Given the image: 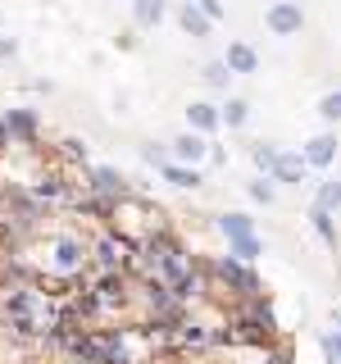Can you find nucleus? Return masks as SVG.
<instances>
[{"label":"nucleus","mask_w":341,"mask_h":364,"mask_svg":"<svg viewBox=\"0 0 341 364\" xmlns=\"http://www.w3.org/2000/svg\"><path fill=\"white\" fill-rule=\"evenodd\" d=\"M82 191H96V196H109V200H123L128 196V182H123L119 168H105V164H96V168H87L82 173Z\"/></svg>","instance_id":"obj_1"},{"label":"nucleus","mask_w":341,"mask_h":364,"mask_svg":"<svg viewBox=\"0 0 341 364\" xmlns=\"http://www.w3.org/2000/svg\"><path fill=\"white\" fill-rule=\"evenodd\" d=\"M269 32L273 37H296V32L305 28V14H301V5H291V0H278V5H269Z\"/></svg>","instance_id":"obj_2"},{"label":"nucleus","mask_w":341,"mask_h":364,"mask_svg":"<svg viewBox=\"0 0 341 364\" xmlns=\"http://www.w3.org/2000/svg\"><path fill=\"white\" fill-rule=\"evenodd\" d=\"M219 123H223V105H210V100H191V105H187V128L191 132L214 136V132H219Z\"/></svg>","instance_id":"obj_3"},{"label":"nucleus","mask_w":341,"mask_h":364,"mask_svg":"<svg viewBox=\"0 0 341 364\" xmlns=\"http://www.w3.org/2000/svg\"><path fill=\"white\" fill-rule=\"evenodd\" d=\"M301 155H305V164H310V168H318V173H323V168H332V159H337V136H332V132L310 136Z\"/></svg>","instance_id":"obj_4"},{"label":"nucleus","mask_w":341,"mask_h":364,"mask_svg":"<svg viewBox=\"0 0 341 364\" xmlns=\"http://www.w3.org/2000/svg\"><path fill=\"white\" fill-rule=\"evenodd\" d=\"M205 155H210V141H205V132H182L178 141H173V159H178V164H191V168H196Z\"/></svg>","instance_id":"obj_5"},{"label":"nucleus","mask_w":341,"mask_h":364,"mask_svg":"<svg viewBox=\"0 0 341 364\" xmlns=\"http://www.w3.org/2000/svg\"><path fill=\"white\" fill-rule=\"evenodd\" d=\"M5 123H9L18 146H37V109H9Z\"/></svg>","instance_id":"obj_6"},{"label":"nucleus","mask_w":341,"mask_h":364,"mask_svg":"<svg viewBox=\"0 0 341 364\" xmlns=\"http://www.w3.org/2000/svg\"><path fill=\"white\" fill-rule=\"evenodd\" d=\"M178 23H182V32H187V37H210V28H214V18L205 14L196 0H187V5L178 9Z\"/></svg>","instance_id":"obj_7"},{"label":"nucleus","mask_w":341,"mask_h":364,"mask_svg":"<svg viewBox=\"0 0 341 364\" xmlns=\"http://www.w3.org/2000/svg\"><path fill=\"white\" fill-rule=\"evenodd\" d=\"M305 168H310V164H305V155H278V164H273V182H287V187H301V182H305Z\"/></svg>","instance_id":"obj_8"},{"label":"nucleus","mask_w":341,"mask_h":364,"mask_svg":"<svg viewBox=\"0 0 341 364\" xmlns=\"http://www.w3.org/2000/svg\"><path fill=\"white\" fill-rule=\"evenodd\" d=\"M168 14V0H132V18H136V28H159Z\"/></svg>","instance_id":"obj_9"},{"label":"nucleus","mask_w":341,"mask_h":364,"mask_svg":"<svg viewBox=\"0 0 341 364\" xmlns=\"http://www.w3.org/2000/svg\"><path fill=\"white\" fill-rule=\"evenodd\" d=\"M219 232L227 237V242H246V237H255V219L250 214H219Z\"/></svg>","instance_id":"obj_10"},{"label":"nucleus","mask_w":341,"mask_h":364,"mask_svg":"<svg viewBox=\"0 0 341 364\" xmlns=\"http://www.w3.org/2000/svg\"><path fill=\"white\" fill-rule=\"evenodd\" d=\"M227 68H232V73H255L259 68V55H255V46H246V41H232L227 46Z\"/></svg>","instance_id":"obj_11"},{"label":"nucleus","mask_w":341,"mask_h":364,"mask_svg":"<svg viewBox=\"0 0 341 364\" xmlns=\"http://www.w3.org/2000/svg\"><path fill=\"white\" fill-rule=\"evenodd\" d=\"M55 164H87V146L77 141V136H60L55 141V151H50Z\"/></svg>","instance_id":"obj_12"},{"label":"nucleus","mask_w":341,"mask_h":364,"mask_svg":"<svg viewBox=\"0 0 341 364\" xmlns=\"http://www.w3.org/2000/svg\"><path fill=\"white\" fill-rule=\"evenodd\" d=\"M159 178H164V182H173V187H200V173H196V168H191V164H178V159H168V164L164 168H159Z\"/></svg>","instance_id":"obj_13"},{"label":"nucleus","mask_w":341,"mask_h":364,"mask_svg":"<svg viewBox=\"0 0 341 364\" xmlns=\"http://www.w3.org/2000/svg\"><path fill=\"white\" fill-rule=\"evenodd\" d=\"M310 223H314V232L323 237L328 246H337V223H332V210H323V205H310Z\"/></svg>","instance_id":"obj_14"},{"label":"nucleus","mask_w":341,"mask_h":364,"mask_svg":"<svg viewBox=\"0 0 341 364\" xmlns=\"http://www.w3.org/2000/svg\"><path fill=\"white\" fill-rule=\"evenodd\" d=\"M246 196L255 200V205H273V200H278V187H273V178H250L246 182Z\"/></svg>","instance_id":"obj_15"},{"label":"nucleus","mask_w":341,"mask_h":364,"mask_svg":"<svg viewBox=\"0 0 341 364\" xmlns=\"http://www.w3.org/2000/svg\"><path fill=\"white\" fill-rule=\"evenodd\" d=\"M200 77H205V82H210V87H227V82H232V68H227V60H210V64H205L200 68Z\"/></svg>","instance_id":"obj_16"},{"label":"nucleus","mask_w":341,"mask_h":364,"mask_svg":"<svg viewBox=\"0 0 341 364\" xmlns=\"http://www.w3.org/2000/svg\"><path fill=\"white\" fill-rule=\"evenodd\" d=\"M314 205H323V210H341V178L318 182V200Z\"/></svg>","instance_id":"obj_17"},{"label":"nucleus","mask_w":341,"mask_h":364,"mask_svg":"<svg viewBox=\"0 0 341 364\" xmlns=\"http://www.w3.org/2000/svg\"><path fill=\"white\" fill-rule=\"evenodd\" d=\"M246 119H250L246 100H227V105H223V123H227V128H246Z\"/></svg>","instance_id":"obj_18"},{"label":"nucleus","mask_w":341,"mask_h":364,"mask_svg":"<svg viewBox=\"0 0 341 364\" xmlns=\"http://www.w3.org/2000/svg\"><path fill=\"white\" fill-rule=\"evenodd\" d=\"M318 346H323L328 364H341V328H328V333L318 337Z\"/></svg>","instance_id":"obj_19"},{"label":"nucleus","mask_w":341,"mask_h":364,"mask_svg":"<svg viewBox=\"0 0 341 364\" xmlns=\"http://www.w3.org/2000/svg\"><path fill=\"white\" fill-rule=\"evenodd\" d=\"M318 114H323L328 123H341V91H328V96L318 100Z\"/></svg>","instance_id":"obj_20"},{"label":"nucleus","mask_w":341,"mask_h":364,"mask_svg":"<svg viewBox=\"0 0 341 364\" xmlns=\"http://www.w3.org/2000/svg\"><path fill=\"white\" fill-rule=\"evenodd\" d=\"M227 246H232V250H227V255H237V259H246V264H250V259H255V255H259V237H246V242H227Z\"/></svg>","instance_id":"obj_21"},{"label":"nucleus","mask_w":341,"mask_h":364,"mask_svg":"<svg viewBox=\"0 0 341 364\" xmlns=\"http://www.w3.org/2000/svg\"><path fill=\"white\" fill-rule=\"evenodd\" d=\"M255 164L264 168V173H273V164H278V151H273V146H255Z\"/></svg>","instance_id":"obj_22"},{"label":"nucleus","mask_w":341,"mask_h":364,"mask_svg":"<svg viewBox=\"0 0 341 364\" xmlns=\"http://www.w3.org/2000/svg\"><path fill=\"white\" fill-rule=\"evenodd\" d=\"M141 155H146V159H151V164H155V168H164V164H168V151H164V146H159V141H151V146H146V151H141Z\"/></svg>","instance_id":"obj_23"},{"label":"nucleus","mask_w":341,"mask_h":364,"mask_svg":"<svg viewBox=\"0 0 341 364\" xmlns=\"http://www.w3.org/2000/svg\"><path fill=\"white\" fill-rule=\"evenodd\" d=\"M196 5H200V9H205V14H210L214 23H219V18H223V5H219V0H196Z\"/></svg>","instance_id":"obj_24"},{"label":"nucleus","mask_w":341,"mask_h":364,"mask_svg":"<svg viewBox=\"0 0 341 364\" xmlns=\"http://www.w3.org/2000/svg\"><path fill=\"white\" fill-rule=\"evenodd\" d=\"M18 55V41L14 37H0V60H14Z\"/></svg>","instance_id":"obj_25"},{"label":"nucleus","mask_w":341,"mask_h":364,"mask_svg":"<svg viewBox=\"0 0 341 364\" xmlns=\"http://www.w3.org/2000/svg\"><path fill=\"white\" fill-rule=\"evenodd\" d=\"M337 328H341V314H337Z\"/></svg>","instance_id":"obj_26"}]
</instances>
